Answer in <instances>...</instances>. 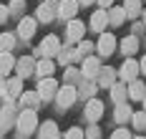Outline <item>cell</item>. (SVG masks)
<instances>
[{
	"label": "cell",
	"mask_w": 146,
	"mask_h": 139,
	"mask_svg": "<svg viewBox=\"0 0 146 139\" xmlns=\"http://www.w3.org/2000/svg\"><path fill=\"white\" fill-rule=\"evenodd\" d=\"M35 126H38V114H35V109H25V111L18 116V129H20L23 134H30V132H35Z\"/></svg>",
	"instance_id": "obj_1"
},
{
	"label": "cell",
	"mask_w": 146,
	"mask_h": 139,
	"mask_svg": "<svg viewBox=\"0 0 146 139\" xmlns=\"http://www.w3.org/2000/svg\"><path fill=\"white\" fill-rule=\"evenodd\" d=\"M76 99H78V89L71 86V84H68V86H63V89H58V94H56V101H58L60 109H68Z\"/></svg>",
	"instance_id": "obj_2"
},
{
	"label": "cell",
	"mask_w": 146,
	"mask_h": 139,
	"mask_svg": "<svg viewBox=\"0 0 146 139\" xmlns=\"http://www.w3.org/2000/svg\"><path fill=\"white\" fill-rule=\"evenodd\" d=\"M38 94H40V101H45V99H56V94H58V84H56V78H53V76L40 78V84H38Z\"/></svg>",
	"instance_id": "obj_3"
},
{
	"label": "cell",
	"mask_w": 146,
	"mask_h": 139,
	"mask_svg": "<svg viewBox=\"0 0 146 139\" xmlns=\"http://www.w3.org/2000/svg\"><path fill=\"white\" fill-rule=\"evenodd\" d=\"M139 71H141L139 61H133V58H126V61H123V66H121V71H118V78H121L123 84H129V81H133V78L139 76Z\"/></svg>",
	"instance_id": "obj_4"
},
{
	"label": "cell",
	"mask_w": 146,
	"mask_h": 139,
	"mask_svg": "<svg viewBox=\"0 0 146 139\" xmlns=\"http://www.w3.org/2000/svg\"><path fill=\"white\" fill-rule=\"evenodd\" d=\"M38 53H40V56H48V58H50V56H58L60 53V41L56 35H45L40 48H38Z\"/></svg>",
	"instance_id": "obj_5"
},
{
	"label": "cell",
	"mask_w": 146,
	"mask_h": 139,
	"mask_svg": "<svg viewBox=\"0 0 146 139\" xmlns=\"http://www.w3.org/2000/svg\"><path fill=\"white\" fill-rule=\"evenodd\" d=\"M83 33H86V25H83L81 20L71 18V20H68V28H66V35H68V41H71V43H78V41L83 38Z\"/></svg>",
	"instance_id": "obj_6"
},
{
	"label": "cell",
	"mask_w": 146,
	"mask_h": 139,
	"mask_svg": "<svg viewBox=\"0 0 146 139\" xmlns=\"http://www.w3.org/2000/svg\"><path fill=\"white\" fill-rule=\"evenodd\" d=\"M98 71H101L98 58H96V56H86L83 68H81V76H83V78H96V76H98Z\"/></svg>",
	"instance_id": "obj_7"
},
{
	"label": "cell",
	"mask_w": 146,
	"mask_h": 139,
	"mask_svg": "<svg viewBox=\"0 0 146 139\" xmlns=\"http://www.w3.org/2000/svg\"><path fill=\"white\" fill-rule=\"evenodd\" d=\"M101 114H103V104L98 101V99H88V104H86V119L91 124H96L98 119H101Z\"/></svg>",
	"instance_id": "obj_8"
},
{
	"label": "cell",
	"mask_w": 146,
	"mask_h": 139,
	"mask_svg": "<svg viewBox=\"0 0 146 139\" xmlns=\"http://www.w3.org/2000/svg\"><path fill=\"white\" fill-rule=\"evenodd\" d=\"M113 51H116V38L111 33H101V38H98V53L101 56H111Z\"/></svg>",
	"instance_id": "obj_9"
},
{
	"label": "cell",
	"mask_w": 146,
	"mask_h": 139,
	"mask_svg": "<svg viewBox=\"0 0 146 139\" xmlns=\"http://www.w3.org/2000/svg\"><path fill=\"white\" fill-rule=\"evenodd\" d=\"M78 0H60V5H58V15L60 18H66V20H71L76 13H78Z\"/></svg>",
	"instance_id": "obj_10"
},
{
	"label": "cell",
	"mask_w": 146,
	"mask_h": 139,
	"mask_svg": "<svg viewBox=\"0 0 146 139\" xmlns=\"http://www.w3.org/2000/svg\"><path fill=\"white\" fill-rule=\"evenodd\" d=\"M98 86H103V89H111L113 84H116V78H118V74L113 71V68H101L98 71Z\"/></svg>",
	"instance_id": "obj_11"
},
{
	"label": "cell",
	"mask_w": 146,
	"mask_h": 139,
	"mask_svg": "<svg viewBox=\"0 0 146 139\" xmlns=\"http://www.w3.org/2000/svg\"><path fill=\"white\" fill-rule=\"evenodd\" d=\"M106 25H108V13H106V8H101V10H96V13L91 15V28L98 31V33H103Z\"/></svg>",
	"instance_id": "obj_12"
},
{
	"label": "cell",
	"mask_w": 146,
	"mask_h": 139,
	"mask_svg": "<svg viewBox=\"0 0 146 139\" xmlns=\"http://www.w3.org/2000/svg\"><path fill=\"white\" fill-rule=\"evenodd\" d=\"M146 96V86H144V81H129V99L131 101H141Z\"/></svg>",
	"instance_id": "obj_13"
},
{
	"label": "cell",
	"mask_w": 146,
	"mask_h": 139,
	"mask_svg": "<svg viewBox=\"0 0 146 139\" xmlns=\"http://www.w3.org/2000/svg\"><path fill=\"white\" fill-rule=\"evenodd\" d=\"M15 68V58L10 56V51L0 53V76H10V71Z\"/></svg>",
	"instance_id": "obj_14"
},
{
	"label": "cell",
	"mask_w": 146,
	"mask_h": 139,
	"mask_svg": "<svg viewBox=\"0 0 146 139\" xmlns=\"http://www.w3.org/2000/svg\"><path fill=\"white\" fill-rule=\"evenodd\" d=\"M15 68H18V76L25 78V76H30V74L35 71V63H33V58H30V56H25V58H20V61L15 63Z\"/></svg>",
	"instance_id": "obj_15"
},
{
	"label": "cell",
	"mask_w": 146,
	"mask_h": 139,
	"mask_svg": "<svg viewBox=\"0 0 146 139\" xmlns=\"http://www.w3.org/2000/svg\"><path fill=\"white\" fill-rule=\"evenodd\" d=\"M56 13H58V10L53 8V3H43V5L38 8V20H40V23H50V20L56 18Z\"/></svg>",
	"instance_id": "obj_16"
},
{
	"label": "cell",
	"mask_w": 146,
	"mask_h": 139,
	"mask_svg": "<svg viewBox=\"0 0 146 139\" xmlns=\"http://www.w3.org/2000/svg\"><path fill=\"white\" fill-rule=\"evenodd\" d=\"M40 139H60V134H58V124H56V122H45V124H40Z\"/></svg>",
	"instance_id": "obj_17"
},
{
	"label": "cell",
	"mask_w": 146,
	"mask_h": 139,
	"mask_svg": "<svg viewBox=\"0 0 146 139\" xmlns=\"http://www.w3.org/2000/svg\"><path fill=\"white\" fill-rule=\"evenodd\" d=\"M111 99H113L116 104H123V101L129 99V86H123V84H113V86H111Z\"/></svg>",
	"instance_id": "obj_18"
},
{
	"label": "cell",
	"mask_w": 146,
	"mask_h": 139,
	"mask_svg": "<svg viewBox=\"0 0 146 139\" xmlns=\"http://www.w3.org/2000/svg\"><path fill=\"white\" fill-rule=\"evenodd\" d=\"M53 71H56V63L50 61V58H43V61H40L38 66H35V74H38L40 78H45V76H53Z\"/></svg>",
	"instance_id": "obj_19"
},
{
	"label": "cell",
	"mask_w": 146,
	"mask_h": 139,
	"mask_svg": "<svg viewBox=\"0 0 146 139\" xmlns=\"http://www.w3.org/2000/svg\"><path fill=\"white\" fill-rule=\"evenodd\" d=\"M33 33H35V20H33V18H23V20H20V25H18V35L30 38Z\"/></svg>",
	"instance_id": "obj_20"
},
{
	"label": "cell",
	"mask_w": 146,
	"mask_h": 139,
	"mask_svg": "<svg viewBox=\"0 0 146 139\" xmlns=\"http://www.w3.org/2000/svg\"><path fill=\"white\" fill-rule=\"evenodd\" d=\"M121 51H123L126 56H133V53L139 51V38H136V35H126V38L121 41Z\"/></svg>",
	"instance_id": "obj_21"
},
{
	"label": "cell",
	"mask_w": 146,
	"mask_h": 139,
	"mask_svg": "<svg viewBox=\"0 0 146 139\" xmlns=\"http://www.w3.org/2000/svg\"><path fill=\"white\" fill-rule=\"evenodd\" d=\"M131 114H133L131 106L123 101V104H116V114H113V119H116L118 124H123V122H129V119H131Z\"/></svg>",
	"instance_id": "obj_22"
},
{
	"label": "cell",
	"mask_w": 146,
	"mask_h": 139,
	"mask_svg": "<svg viewBox=\"0 0 146 139\" xmlns=\"http://www.w3.org/2000/svg\"><path fill=\"white\" fill-rule=\"evenodd\" d=\"M126 18L129 15H126L123 8H111V10H108V23H111V25H121Z\"/></svg>",
	"instance_id": "obj_23"
},
{
	"label": "cell",
	"mask_w": 146,
	"mask_h": 139,
	"mask_svg": "<svg viewBox=\"0 0 146 139\" xmlns=\"http://www.w3.org/2000/svg\"><path fill=\"white\" fill-rule=\"evenodd\" d=\"M23 104H25V109H35L38 104H40V94H38V91L23 94Z\"/></svg>",
	"instance_id": "obj_24"
},
{
	"label": "cell",
	"mask_w": 146,
	"mask_h": 139,
	"mask_svg": "<svg viewBox=\"0 0 146 139\" xmlns=\"http://www.w3.org/2000/svg\"><path fill=\"white\" fill-rule=\"evenodd\" d=\"M123 10H126V15H129V18H136L139 13H141V0H126Z\"/></svg>",
	"instance_id": "obj_25"
},
{
	"label": "cell",
	"mask_w": 146,
	"mask_h": 139,
	"mask_svg": "<svg viewBox=\"0 0 146 139\" xmlns=\"http://www.w3.org/2000/svg\"><path fill=\"white\" fill-rule=\"evenodd\" d=\"M20 91H23V78L20 76L10 78V81H8V94H10V96H18Z\"/></svg>",
	"instance_id": "obj_26"
},
{
	"label": "cell",
	"mask_w": 146,
	"mask_h": 139,
	"mask_svg": "<svg viewBox=\"0 0 146 139\" xmlns=\"http://www.w3.org/2000/svg\"><path fill=\"white\" fill-rule=\"evenodd\" d=\"M13 46H15V38L10 33H3V35H0V53H3V51H13Z\"/></svg>",
	"instance_id": "obj_27"
},
{
	"label": "cell",
	"mask_w": 146,
	"mask_h": 139,
	"mask_svg": "<svg viewBox=\"0 0 146 139\" xmlns=\"http://www.w3.org/2000/svg\"><path fill=\"white\" fill-rule=\"evenodd\" d=\"M131 122L136 129H146V109L144 111H136V114H131Z\"/></svg>",
	"instance_id": "obj_28"
},
{
	"label": "cell",
	"mask_w": 146,
	"mask_h": 139,
	"mask_svg": "<svg viewBox=\"0 0 146 139\" xmlns=\"http://www.w3.org/2000/svg\"><path fill=\"white\" fill-rule=\"evenodd\" d=\"M63 139H86V132L78 129V126H71V129L63 134Z\"/></svg>",
	"instance_id": "obj_29"
},
{
	"label": "cell",
	"mask_w": 146,
	"mask_h": 139,
	"mask_svg": "<svg viewBox=\"0 0 146 139\" xmlns=\"http://www.w3.org/2000/svg\"><path fill=\"white\" fill-rule=\"evenodd\" d=\"M76 51H78V56H88V53L93 51V43H91V41H83V38H81V41H78V48H76Z\"/></svg>",
	"instance_id": "obj_30"
},
{
	"label": "cell",
	"mask_w": 146,
	"mask_h": 139,
	"mask_svg": "<svg viewBox=\"0 0 146 139\" xmlns=\"http://www.w3.org/2000/svg\"><path fill=\"white\" fill-rule=\"evenodd\" d=\"M23 5H25L23 0H13V3L8 5V10H10V15H13V13H20V10H23Z\"/></svg>",
	"instance_id": "obj_31"
},
{
	"label": "cell",
	"mask_w": 146,
	"mask_h": 139,
	"mask_svg": "<svg viewBox=\"0 0 146 139\" xmlns=\"http://www.w3.org/2000/svg\"><path fill=\"white\" fill-rule=\"evenodd\" d=\"M86 139H101V129L93 124V126H91V129L86 132Z\"/></svg>",
	"instance_id": "obj_32"
},
{
	"label": "cell",
	"mask_w": 146,
	"mask_h": 139,
	"mask_svg": "<svg viewBox=\"0 0 146 139\" xmlns=\"http://www.w3.org/2000/svg\"><path fill=\"white\" fill-rule=\"evenodd\" d=\"M86 81H88V84H86V86H83V89H78V91H83V94H86V96H93V91H96V86L91 84V78H86Z\"/></svg>",
	"instance_id": "obj_33"
},
{
	"label": "cell",
	"mask_w": 146,
	"mask_h": 139,
	"mask_svg": "<svg viewBox=\"0 0 146 139\" xmlns=\"http://www.w3.org/2000/svg\"><path fill=\"white\" fill-rule=\"evenodd\" d=\"M111 139H131V134H129L126 129H116V132H113V137H111Z\"/></svg>",
	"instance_id": "obj_34"
},
{
	"label": "cell",
	"mask_w": 146,
	"mask_h": 139,
	"mask_svg": "<svg viewBox=\"0 0 146 139\" xmlns=\"http://www.w3.org/2000/svg\"><path fill=\"white\" fill-rule=\"evenodd\" d=\"M78 76H81V74H78L76 68H68V71H66V81H68V84H71V81H76Z\"/></svg>",
	"instance_id": "obj_35"
},
{
	"label": "cell",
	"mask_w": 146,
	"mask_h": 139,
	"mask_svg": "<svg viewBox=\"0 0 146 139\" xmlns=\"http://www.w3.org/2000/svg\"><path fill=\"white\" fill-rule=\"evenodd\" d=\"M10 15V10H8V5H0V23H5Z\"/></svg>",
	"instance_id": "obj_36"
},
{
	"label": "cell",
	"mask_w": 146,
	"mask_h": 139,
	"mask_svg": "<svg viewBox=\"0 0 146 139\" xmlns=\"http://www.w3.org/2000/svg\"><path fill=\"white\" fill-rule=\"evenodd\" d=\"M96 3H98L101 8H111V3H113V0H96Z\"/></svg>",
	"instance_id": "obj_37"
},
{
	"label": "cell",
	"mask_w": 146,
	"mask_h": 139,
	"mask_svg": "<svg viewBox=\"0 0 146 139\" xmlns=\"http://www.w3.org/2000/svg\"><path fill=\"white\" fill-rule=\"evenodd\" d=\"M139 66H141V71H144V74H146V56H144V58H141V63H139Z\"/></svg>",
	"instance_id": "obj_38"
},
{
	"label": "cell",
	"mask_w": 146,
	"mask_h": 139,
	"mask_svg": "<svg viewBox=\"0 0 146 139\" xmlns=\"http://www.w3.org/2000/svg\"><path fill=\"white\" fill-rule=\"evenodd\" d=\"M81 5H91V3H96V0H78Z\"/></svg>",
	"instance_id": "obj_39"
},
{
	"label": "cell",
	"mask_w": 146,
	"mask_h": 139,
	"mask_svg": "<svg viewBox=\"0 0 146 139\" xmlns=\"http://www.w3.org/2000/svg\"><path fill=\"white\" fill-rule=\"evenodd\" d=\"M141 101H144V109H146V96H144V99H141Z\"/></svg>",
	"instance_id": "obj_40"
},
{
	"label": "cell",
	"mask_w": 146,
	"mask_h": 139,
	"mask_svg": "<svg viewBox=\"0 0 146 139\" xmlns=\"http://www.w3.org/2000/svg\"><path fill=\"white\" fill-rule=\"evenodd\" d=\"M3 94H5V91H3V86H0V96H3Z\"/></svg>",
	"instance_id": "obj_41"
},
{
	"label": "cell",
	"mask_w": 146,
	"mask_h": 139,
	"mask_svg": "<svg viewBox=\"0 0 146 139\" xmlns=\"http://www.w3.org/2000/svg\"><path fill=\"white\" fill-rule=\"evenodd\" d=\"M136 139H144V137H136Z\"/></svg>",
	"instance_id": "obj_42"
},
{
	"label": "cell",
	"mask_w": 146,
	"mask_h": 139,
	"mask_svg": "<svg viewBox=\"0 0 146 139\" xmlns=\"http://www.w3.org/2000/svg\"><path fill=\"white\" fill-rule=\"evenodd\" d=\"M144 15H146V13H144Z\"/></svg>",
	"instance_id": "obj_43"
}]
</instances>
